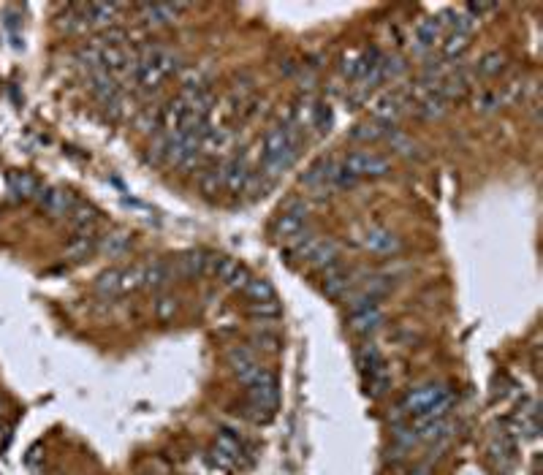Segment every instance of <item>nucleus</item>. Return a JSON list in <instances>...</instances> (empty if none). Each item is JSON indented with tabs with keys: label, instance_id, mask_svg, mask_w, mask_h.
I'll list each match as a JSON object with an SVG mask.
<instances>
[{
	"label": "nucleus",
	"instance_id": "18",
	"mask_svg": "<svg viewBox=\"0 0 543 475\" xmlns=\"http://www.w3.org/2000/svg\"><path fill=\"white\" fill-rule=\"evenodd\" d=\"M98 242L101 236L96 231H76L66 245V255L74 261H87L93 252H98Z\"/></svg>",
	"mask_w": 543,
	"mask_h": 475
},
{
	"label": "nucleus",
	"instance_id": "11",
	"mask_svg": "<svg viewBox=\"0 0 543 475\" xmlns=\"http://www.w3.org/2000/svg\"><path fill=\"white\" fill-rule=\"evenodd\" d=\"M350 285H353V275L348 272L340 261L321 272V291L329 299H345Z\"/></svg>",
	"mask_w": 543,
	"mask_h": 475
},
{
	"label": "nucleus",
	"instance_id": "30",
	"mask_svg": "<svg viewBox=\"0 0 543 475\" xmlns=\"http://www.w3.org/2000/svg\"><path fill=\"white\" fill-rule=\"evenodd\" d=\"M470 47V36L468 33H445L443 41H440V57L443 60H456L462 57V52Z\"/></svg>",
	"mask_w": 543,
	"mask_h": 475
},
{
	"label": "nucleus",
	"instance_id": "34",
	"mask_svg": "<svg viewBox=\"0 0 543 475\" xmlns=\"http://www.w3.org/2000/svg\"><path fill=\"white\" fill-rule=\"evenodd\" d=\"M367 394H370L372 400H380L386 391H389V386H392V377L386 372V364L383 367H378V370H372L367 372Z\"/></svg>",
	"mask_w": 543,
	"mask_h": 475
},
{
	"label": "nucleus",
	"instance_id": "46",
	"mask_svg": "<svg viewBox=\"0 0 543 475\" xmlns=\"http://www.w3.org/2000/svg\"><path fill=\"white\" fill-rule=\"evenodd\" d=\"M250 277H253V275H250V269H247L245 264H242V266L234 272V277L225 282V288H228V291H237V294H242V291H245V285L250 282Z\"/></svg>",
	"mask_w": 543,
	"mask_h": 475
},
{
	"label": "nucleus",
	"instance_id": "8",
	"mask_svg": "<svg viewBox=\"0 0 543 475\" xmlns=\"http://www.w3.org/2000/svg\"><path fill=\"white\" fill-rule=\"evenodd\" d=\"M221 169H223V190H228L234 196L245 193L247 185H250V176H253V169H250V163H247L245 158H231V160L221 163Z\"/></svg>",
	"mask_w": 543,
	"mask_h": 475
},
{
	"label": "nucleus",
	"instance_id": "23",
	"mask_svg": "<svg viewBox=\"0 0 543 475\" xmlns=\"http://www.w3.org/2000/svg\"><path fill=\"white\" fill-rule=\"evenodd\" d=\"M101 215L96 206H90V204H76L74 209H71V215H68V223L74 231H96V225H98Z\"/></svg>",
	"mask_w": 543,
	"mask_h": 475
},
{
	"label": "nucleus",
	"instance_id": "43",
	"mask_svg": "<svg viewBox=\"0 0 543 475\" xmlns=\"http://www.w3.org/2000/svg\"><path fill=\"white\" fill-rule=\"evenodd\" d=\"M136 128L142 133H158L161 130V109H142L139 117H136Z\"/></svg>",
	"mask_w": 543,
	"mask_h": 475
},
{
	"label": "nucleus",
	"instance_id": "38",
	"mask_svg": "<svg viewBox=\"0 0 543 475\" xmlns=\"http://www.w3.org/2000/svg\"><path fill=\"white\" fill-rule=\"evenodd\" d=\"M408 71V63L405 57H396V54H383L380 60V74H383V82L389 79H399V76Z\"/></svg>",
	"mask_w": 543,
	"mask_h": 475
},
{
	"label": "nucleus",
	"instance_id": "22",
	"mask_svg": "<svg viewBox=\"0 0 543 475\" xmlns=\"http://www.w3.org/2000/svg\"><path fill=\"white\" fill-rule=\"evenodd\" d=\"M123 11L120 3H87V17H90V27H112L114 17Z\"/></svg>",
	"mask_w": 543,
	"mask_h": 475
},
{
	"label": "nucleus",
	"instance_id": "26",
	"mask_svg": "<svg viewBox=\"0 0 543 475\" xmlns=\"http://www.w3.org/2000/svg\"><path fill=\"white\" fill-rule=\"evenodd\" d=\"M8 190L17 196V199H30V196H38V182L27 172H11L8 174Z\"/></svg>",
	"mask_w": 543,
	"mask_h": 475
},
{
	"label": "nucleus",
	"instance_id": "19",
	"mask_svg": "<svg viewBox=\"0 0 543 475\" xmlns=\"http://www.w3.org/2000/svg\"><path fill=\"white\" fill-rule=\"evenodd\" d=\"M231 144H234V133L228 128H209L201 139V152L209 158H218L231 150Z\"/></svg>",
	"mask_w": 543,
	"mask_h": 475
},
{
	"label": "nucleus",
	"instance_id": "31",
	"mask_svg": "<svg viewBox=\"0 0 543 475\" xmlns=\"http://www.w3.org/2000/svg\"><path fill=\"white\" fill-rule=\"evenodd\" d=\"M386 133H389V128L370 120V123H362V126H356L350 130V142L370 144V142H378V139H386Z\"/></svg>",
	"mask_w": 543,
	"mask_h": 475
},
{
	"label": "nucleus",
	"instance_id": "45",
	"mask_svg": "<svg viewBox=\"0 0 543 475\" xmlns=\"http://www.w3.org/2000/svg\"><path fill=\"white\" fill-rule=\"evenodd\" d=\"M253 345L267 350V353H277L280 350V337H277V331H258L253 337Z\"/></svg>",
	"mask_w": 543,
	"mask_h": 475
},
{
	"label": "nucleus",
	"instance_id": "25",
	"mask_svg": "<svg viewBox=\"0 0 543 475\" xmlns=\"http://www.w3.org/2000/svg\"><path fill=\"white\" fill-rule=\"evenodd\" d=\"M98 250L106 252L109 258H120V255L131 250V234L128 231H112V234L101 236Z\"/></svg>",
	"mask_w": 543,
	"mask_h": 475
},
{
	"label": "nucleus",
	"instance_id": "17",
	"mask_svg": "<svg viewBox=\"0 0 543 475\" xmlns=\"http://www.w3.org/2000/svg\"><path fill=\"white\" fill-rule=\"evenodd\" d=\"M307 266H313V269H318V272H323V269H329L332 264H337L340 261V245L337 242H332V239H321L318 236V242L313 245V250L307 252Z\"/></svg>",
	"mask_w": 543,
	"mask_h": 475
},
{
	"label": "nucleus",
	"instance_id": "47",
	"mask_svg": "<svg viewBox=\"0 0 543 475\" xmlns=\"http://www.w3.org/2000/svg\"><path fill=\"white\" fill-rule=\"evenodd\" d=\"M465 11H468L473 20H481L484 14H492V11H497V6H494V3H468V6H465Z\"/></svg>",
	"mask_w": 543,
	"mask_h": 475
},
{
	"label": "nucleus",
	"instance_id": "40",
	"mask_svg": "<svg viewBox=\"0 0 543 475\" xmlns=\"http://www.w3.org/2000/svg\"><path fill=\"white\" fill-rule=\"evenodd\" d=\"M247 312H250L253 318H258V321H267V318H280V315H283V310H280L277 299H272V301H253V304H247Z\"/></svg>",
	"mask_w": 543,
	"mask_h": 475
},
{
	"label": "nucleus",
	"instance_id": "37",
	"mask_svg": "<svg viewBox=\"0 0 543 475\" xmlns=\"http://www.w3.org/2000/svg\"><path fill=\"white\" fill-rule=\"evenodd\" d=\"M144 282V264H133L128 269H120V294H131L142 288Z\"/></svg>",
	"mask_w": 543,
	"mask_h": 475
},
{
	"label": "nucleus",
	"instance_id": "28",
	"mask_svg": "<svg viewBox=\"0 0 543 475\" xmlns=\"http://www.w3.org/2000/svg\"><path fill=\"white\" fill-rule=\"evenodd\" d=\"M245 299L247 304H253V301H272L277 299V294H274V285H272L267 277H250V282L245 285Z\"/></svg>",
	"mask_w": 543,
	"mask_h": 475
},
{
	"label": "nucleus",
	"instance_id": "10",
	"mask_svg": "<svg viewBox=\"0 0 543 475\" xmlns=\"http://www.w3.org/2000/svg\"><path fill=\"white\" fill-rule=\"evenodd\" d=\"M38 204H41V209L50 215V218H66V215H71V209H74L79 201L74 199V193L71 190H63V188H47V190H38Z\"/></svg>",
	"mask_w": 543,
	"mask_h": 475
},
{
	"label": "nucleus",
	"instance_id": "12",
	"mask_svg": "<svg viewBox=\"0 0 543 475\" xmlns=\"http://www.w3.org/2000/svg\"><path fill=\"white\" fill-rule=\"evenodd\" d=\"M405 106H408V100L402 98V93H386V96H380V98L372 103L370 114L375 123L392 128L405 114Z\"/></svg>",
	"mask_w": 543,
	"mask_h": 475
},
{
	"label": "nucleus",
	"instance_id": "41",
	"mask_svg": "<svg viewBox=\"0 0 543 475\" xmlns=\"http://www.w3.org/2000/svg\"><path fill=\"white\" fill-rule=\"evenodd\" d=\"M473 103H475V112H481V114H489V112H494V109H500L503 96H500L497 90H481V93L473 98Z\"/></svg>",
	"mask_w": 543,
	"mask_h": 475
},
{
	"label": "nucleus",
	"instance_id": "4",
	"mask_svg": "<svg viewBox=\"0 0 543 475\" xmlns=\"http://www.w3.org/2000/svg\"><path fill=\"white\" fill-rule=\"evenodd\" d=\"M445 397H451V391L445 389L443 383H426V386H419V389L408 391V397L402 400V410L410 413V416H421L424 410H429L432 405L443 402Z\"/></svg>",
	"mask_w": 543,
	"mask_h": 475
},
{
	"label": "nucleus",
	"instance_id": "14",
	"mask_svg": "<svg viewBox=\"0 0 543 475\" xmlns=\"http://www.w3.org/2000/svg\"><path fill=\"white\" fill-rule=\"evenodd\" d=\"M383 324H386V315H383L380 304H378V307H367V310H359V312H350V315H348V329H350L353 334H362V337L375 334L378 329H383Z\"/></svg>",
	"mask_w": 543,
	"mask_h": 475
},
{
	"label": "nucleus",
	"instance_id": "13",
	"mask_svg": "<svg viewBox=\"0 0 543 475\" xmlns=\"http://www.w3.org/2000/svg\"><path fill=\"white\" fill-rule=\"evenodd\" d=\"M443 38V25L438 17H421L416 27H413V50L419 54H426L435 50V44Z\"/></svg>",
	"mask_w": 543,
	"mask_h": 475
},
{
	"label": "nucleus",
	"instance_id": "44",
	"mask_svg": "<svg viewBox=\"0 0 543 475\" xmlns=\"http://www.w3.org/2000/svg\"><path fill=\"white\" fill-rule=\"evenodd\" d=\"M215 448H221L223 453H228L231 459H239V453H242V443H239V437H234L231 435V429H223L221 435H218V446Z\"/></svg>",
	"mask_w": 543,
	"mask_h": 475
},
{
	"label": "nucleus",
	"instance_id": "35",
	"mask_svg": "<svg viewBox=\"0 0 543 475\" xmlns=\"http://www.w3.org/2000/svg\"><path fill=\"white\" fill-rule=\"evenodd\" d=\"M147 158L158 166V163H169V133L166 130H158L152 133V142L147 147Z\"/></svg>",
	"mask_w": 543,
	"mask_h": 475
},
{
	"label": "nucleus",
	"instance_id": "27",
	"mask_svg": "<svg viewBox=\"0 0 543 475\" xmlns=\"http://www.w3.org/2000/svg\"><path fill=\"white\" fill-rule=\"evenodd\" d=\"M386 142H389V147H392L396 155H402V158H421L419 144H416L408 133H402V130H396V128H389Z\"/></svg>",
	"mask_w": 543,
	"mask_h": 475
},
{
	"label": "nucleus",
	"instance_id": "29",
	"mask_svg": "<svg viewBox=\"0 0 543 475\" xmlns=\"http://www.w3.org/2000/svg\"><path fill=\"white\" fill-rule=\"evenodd\" d=\"M177 312H179V299H177L174 294H158V296L152 299V315H155L161 324L174 321Z\"/></svg>",
	"mask_w": 543,
	"mask_h": 475
},
{
	"label": "nucleus",
	"instance_id": "42",
	"mask_svg": "<svg viewBox=\"0 0 543 475\" xmlns=\"http://www.w3.org/2000/svg\"><path fill=\"white\" fill-rule=\"evenodd\" d=\"M332 123H334V112L329 103H315V112H313V126L318 133H329L332 130Z\"/></svg>",
	"mask_w": 543,
	"mask_h": 475
},
{
	"label": "nucleus",
	"instance_id": "1",
	"mask_svg": "<svg viewBox=\"0 0 543 475\" xmlns=\"http://www.w3.org/2000/svg\"><path fill=\"white\" fill-rule=\"evenodd\" d=\"M340 166H343L353 179H359V182H362V179H380V176L392 174V158H386V155L372 152V150L348 152Z\"/></svg>",
	"mask_w": 543,
	"mask_h": 475
},
{
	"label": "nucleus",
	"instance_id": "3",
	"mask_svg": "<svg viewBox=\"0 0 543 475\" xmlns=\"http://www.w3.org/2000/svg\"><path fill=\"white\" fill-rule=\"evenodd\" d=\"M247 397H250V405L272 413L277 407V402H280V389H277L274 372H269L267 367H261V372L255 375V380L247 386Z\"/></svg>",
	"mask_w": 543,
	"mask_h": 475
},
{
	"label": "nucleus",
	"instance_id": "16",
	"mask_svg": "<svg viewBox=\"0 0 543 475\" xmlns=\"http://www.w3.org/2000/svg\"><path fill=\"white\" fill-rule=\"evenodd\" d=\"M172 280H174L172 261L155 258V261H147V264H144V282H142V288H147V291H163Z\"/></svg>",
	"mask_w": 543,
	"mask_h": 475
},
{
	"label": "nucleus",
	"instance_id": "48",
	"mask_svg": "<svg viewBox=\"0 0 543 475\" xmlns=\"http://www.w3.org/2000/svg\"><path fill=\"white\" fill-rule=\"evenodd\" d=\"M209 459H212V462H215L218 467H225V470H228V467H234V462H237V459H231L228 453H223L221 448L212 451V456H209Z\"/></svg>",
	"mask_w": 543,
	"mask_h": 475
},
{
	"label": "nucleus",
	"instance_id": "20",
	"mask_svg": "<svg viewBox=\"0 0 543 475\" xmlns=\"http://www.w3.org/2000/svg\"><path fill=\"white\" fill-rule=\"evenodd\" d=\"M416 114H419L421 120H440L448 114V109H451V103L445 98H440L438 93H426V96H421L416 103Z\"/></svg>",
	"mask_w": 543,
	"mask_h": 475
},
{
	"label": "nucleus",
	"instance_id": "33",
	"mask_svg": "<svg viewBox=\"0 0 543 475\" xmlns=\"http://www.w3.org/2000/svg\"><path fill=\"white\" fill-rule=\"evenodd\" d=\"M101 50H103V47H101L96 38H93V41H87V44H82V47L76 50V63H79V66H84L90 74H93V71H98L101 68Z\"/></svg>",
	"mask_w": 543,
	"mask_h": 475
},
{
	"label": "nucleus",
	"instance_id": "2",
	"mask_svg": "<svg viewBox=\"0 0 543 475\" xmlns=\"http://www.w3.org/2000/svg\"><path fill=\"white\" fill-rule=\"evenodd\" d=\"M307 220H310L307 206H304L302 201H288V204L280 209V215H277V220L272 225V231H274L277 239H297V236L304 234Z\"/></svg>",
	"mask_w": 543,
	"mask_h": 475
},
{
	"label": "nucleus",
	"instance_id": "24",
	"mask_svg": "<svg viewBox=\"0 0 543 475\" xmlns=\"http://www.w3.org/2000/svg\"><path fill=\"white\" fill-rule=\"evenodd\" d=\"M196 185L207 199H215V196L223 190V169L221 166H207V169H201L196 176Z\"/></svg>",
	"mask_w": 543,
	"mask_h": 475
},
{
	"label": "nucleus",
	"instance_id": "5",
	"mask_svg": "<svg viewBox=\"0 0 543 475\" xmlns=\"http://www.w3.org/2000/svg\"><path fill=\"white\" fill-rule=\"evenodd\" d=\"M362 248L372 255H380V258H389V255H396V252H402V239L396 236L394 231H389V228H380V225H375V228H367L364 234H362Z\"/></svg>",
	"mask_w": 543,
	"mask_h": 475
},
{
	"label": "nucleus",
	"instance_id": "36",
	"mask_svg": "<svg viewBox=\"0 0 543 475\" xmlns=\"http://www.w3.org/2000/svg\"><path fill=\"white\" fill-rule=\"evenodd\" d=\"M96 291L103 294V296H117V294H120V269H117V266L103 269V272L96 277Z\"/></svg>",
	"mask_w": 543,
	"mask_h": 475
},
{
	"label": "nucleus",
	"instance_id": "21",
	"mask_svg": "<svg viewBox=\"0 0 543 475\" xmlns=\"http://www.w3.org/2000/svg\"><path fill=\"white\" fill-rule=\"evenodd\" d=\"M505 63H508L505 52H500V50L484 52V54L478 57V63L473 66V74H475V79H478V76H481V79H492V76H497L503 68H505Z\"/></svg>",
	"mask_w": 543,
	"mask_h": 475
},
{
	"label": "nucleus",
	"instance_id": "6",
	"mask_svg": "<svg viewBox=\"0 0 543 475\" xmlns=\"http://www.w3.org/2000/svg\"><path fill=\"white\" fill-rule=\"evenodd\" d=\"M142 22L149 27H163V25H172L177 22V17L182 11H188L185 3H139L136 6Z\"/></svg>",
	"mask_w": 543,
	"mask_h": 475
},
{
	"label": "nucleus",
	"instance_id": "15",
	"mask_svg": "<svg viewBox=\"0 0 543 475\" xmlns=\"http://www.w3.org/2000/svg\"><path fill=\"white\" fill-rule=\"evenodd\" d=\"M191 120V109H188V100L182 96L172 98L163 109H161V130L174 133V130H182Z\"/></svg>",
	"mask_w": 543,
	"mask_h": 475
},
{
	"label": "nucleus",
	"instance_id": "39",
	"mask_svg": "<svg viewBox=\"0 0 543 475\" xmlns=\"http://www.w3.org/2000/svg\"><path fill=\"white\" fill-rule=\"evenodd\" d=\"M392 440H394L396 448L410 451L413 446H416V443H419V435H416V429H413V426L394 424V429H392Z\"/></svg>",
	"mask_w": 543,
	"mask_h": 475
},
{
	"label": "nucleus",
	"instance_id": "7",
	"mask_svg": "<svg viewBox=\"0 0 543 475\" xmlns=\"http://www.w3.org/2000/svg\"><path fill=\"white\" fill-rule=\"evenodd\" d=\"M228 364L237 372L242 386H250L255 380V375L261 372V364L255 359V350L250 348V345H237V348L228 350Z\"/></svg>",
	"mask_w": 543,
	"mask_h": 475
},
{
	"label": "nucleus",
	"instance_id": "9",
	"mask_svg": "<svg viewBox=\"0 0 543 475\" xmlns=\"http://www.w3.org/2000/svg\"><path fill=\"white\" fill-rule=\"evenodd\" d=\"M212 258L215 252H207V250H188L182 252L174 264V275L179 277H188V280H196V277L209 275L212 269Z\"/></svg>",
	"mask_w": 543,
	"mask_h": 475
},
{
	"label": "nucleus",
	"instance_id": "32",
	"mask_svg": "<svg viewBox=\"0 0 543 475\" xmlns=\"http://www.w3.org/2000/svg\"><path fill=\"white\" fill-rule=\"evenodd\" d=\"M356 367H359L364 375L372 372V370H378V367H383V356H380L378 345H372V342L359 345V350H356Z\"/></svg>",
	"mask_w": 543,
	"mask_h": 475
}]
</instances>
